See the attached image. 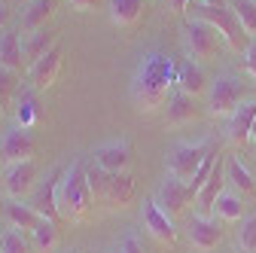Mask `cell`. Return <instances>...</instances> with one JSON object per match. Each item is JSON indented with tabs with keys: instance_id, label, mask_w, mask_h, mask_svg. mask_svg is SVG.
Here are the masks:
<instances>
[{
	"instance_id": "6da1fadb",
	"label": "cell",
	"mask_w": 256,
	"mask_h": 253,
	"mask_svg": "<svg viewBox=\"0 0 256 253\" xmlns=\"http://www.w3.org/2000/svg\"><path fill=\"white\" fill-rule=\"evenodd\" d=\"M177 86V64L174 58L165 55V52H150L140 68L134 74V82H132V98L138 104V110H158L168 98H171V88Z\"/></svg>"
},
{
	"instance_id": "83f0119b",
	"label": "cell",
	"mask_w": 256,
	"mask_h": 253,
	"mask_svg": "<svg viewBox=\"0 0 256 253\" xmlns=\"http://www.w3.org/2000/svg\"><path fill=\"white\" fill-rule=\"evenodd\" d=\"M229 6L238 16L241 28L247 30V37L253 40L256 37V0H229Z\"/></svg>"
},
{
	"instance_id": "7402d4cb",
	"label": "cell",
	"mask_w": 256,
	"mask_h": 253,
	"mask_svg": "<svg viewBox=\"0 0 256 253\" xmlns=\"http://www.w3.org/2000/svg\"><path fill=\"white\" fill-rule=\"evenodd\" d=\"M0 64L16 70V74L24 68V49L18 40V30H4L0 34Z\"/></svg>"
},
{
	"instance_id": "f1b7e54d",
	"label": "cell",
	"mask_w": 256,
	"mask_h": 253,
	"mask_svg": "<svg viewBox=\"0 0 256 253\" xmlns=\"http://www.w3.org/2000/svg\"><path fill=\"white\" fill-rule=\"evenodd\" d=\"M28 250H30V244H28L22 229L12 226V229L0 232V253H28Z\"/></svg>"
},
{
	"instance_id": "e575fe53",
	"label": "cell",
	"mask_w": 256,
	"mask_h": 253,
	"mask_svg": "<svg viewBox=\"0 0 256 253\" xmlns=\"http://www.w3.org/2000/svg\"><path fill=\"white\" fill-rule=\"evenodd\" d=\"M6 22H10V6L0 0V34H4V28H6Z\"/></svg>"
},
{
	"instance_id": "44dd1931",
	"label": "cell",
	"mask_w": 256,
	"mask_h": 253,
	"mask_svg": "<svg viewBox=\"0 0 256 253\" xmlns=\"http://www.w3.org/2000/svg\"><path fill=\"white\" fill-rule=\"evenodd\" d=\"M52 46H58V34H55V30H49V28H40V30H34V34H28V40L22 43V49H24V64L30 68Z\"/></svg>"
},
{
	"instance_id": "cb8c5ba5",
	"label": "cell",
	"mask_w": 256,
	"mask_h": 253,
	"mask_svg": "<svg viewBox=\"0 0 256 253\" xmlns=\"http://www.w3.org/2000/svg\"><path fill=\"white\" fill-rule=\"evenodd\" d=\"M226 183H232L235 192H241V196H253L256 192V183H253L247 165L241 162V156H229L226 159Z\"/></svg>"
},
{
	"instance_id": "4316f807",
	"label": "cell",
	"mask_w": 256,
	"mask_h": 253,
	"mask_svg": "<svg viewBox=\"0 0 256 253\" xmlns=\"http://www.w3.org/2000/svg\"><path fill=\"white\" fill-rule=\"evenodd\" d=\"M144 12V0H110V18L116 24H134Z\"/></svg>"
},
{
	"instance_id": "8d00e7d4",
	"label": "cell",
	"mask_w": 256,
	"mask_h": 253,
	"mask_svg": "<svg viewBox=\"0 0 256 253\" xmlns=\"http://www.w3.org/2000/svg\"><path fill=\"white\" fill-rule=\"evenodd\" d=\"M94 4V0H70V6H76V10H88Z\"/></svg>"
},
{
	"instance_id": "d6a6232c",
	"label": "cell",
	"mask_w": 256,
	"mask_h": 253,
	"mask_svg": "<svg viewBox=\"0 0 256 253\" xmlns=\"http://www.w3.org/2000/svg\"><path fill=\"white\" fill-rule=\"evenodd\" d=\"M119 253H146V250H144V244L134 232H125L122 241H119Z\"/></svg>"
},
{
	"instance_id": "5b68a950",
	"label": "cell",
	"mask_w": 256,
	"mask_h": 253,
	"mask_svg": "<svg viewBox=\"0 0 256 253\" xmlns=\"http://www.w3.org/2000/svg\"><path fill=\"white\" fill-rule=\"evenodd\" d=\"M247 101V82L235 74H222L208 88V110L214 116H232Z\"/></svg>"
},
{
	"instance_id": "74e56055",
	"label": "cell",
	"mask_w": 256,
	"mask_h": 253,
	"mask_svg": "<svg viewBox=\"0 0 256 253\" xmlns=\"http://www.w3.org/2000/svg\"><path fill=\"white\" fill-rule=\"evenodd\" d=\"M202 4H210V6H229V0H202Z\"/></svg>"
},
{
	"instance_id": "d590c367",
	"label": "cell",
	"mask_w": 256,
	"mask_h": 253,
	"mask_svg": "<svg viewBox=\"0 0 256 253\" xmlns=\"http://www.w3.org/2000/svg\"><path fill=\"white\" fill-rule=\"evenodd\" d=\"M171 10H177V12H186V10H189V0H171Z\"/></svg>"
},
{
	"instance_id": "8992f818",
	"label": "cell",
	"mask_w": 256,
	"mask_h": 253,
	"mask_svg": "<svg viewBox=\"0 0 256 253\" xmlns=\"http://www.w3.org/2000/svg\"><path fill=\"white\" fill-rule=\"evenodd\" d=\"M216 146L210 140H198V144H177L174 152L168 156V174L183 180V183H192L196 180V174L202 171L204 159L214 152Z\"/></svg>"
},
{
	"instance_id": "52a82bcc",
	"label": "cell",
	"mask_w": 256,
	"mask_h": 253,
	"mask_svg": "<svg viewBox=\"0 0 256 253\" xmlns=\"http://www.w3.org/2000/svg\"><path fill=\"white\" fill-rule=\"evenodd\" d=\"M183 43H186V52H189L192 61H210V58L220 55L222 37H220V30L210 28L208 22L192 18V22L183 28Z\"/></svg>"
},
{
	"instance_id": "ffe728a7",
	"label": "cell",
	"mask_w": 256,
	"mask_h": 253,
	"mask_svg": "<svg viewBox=\"0 0 256 253\" xmlns=\"http://www.w3.org/2000/svg\"><path fill=\"white\" fill-rule=\"evenodd\" d=\"M40 122V104H37V88H22L16 94V125L22 128H34Z\"/></svg>"
},
{
	"instance_id": "ac0fdd59",
	"label": "cell",
	"mask_w": 256,
	"mask_h": 253,
	"mask_svg": "<svg viewBox=\"0 0 256 253\" xmlns=\"http://www.w3.org/2000/svg\"><path fill=\"white\" fill-rule=\"evenodd\" d=\"M94 165H101L104 171H113V174H125L128 165H132V150H128V144H104L94 150Z\"/></svg>"
},
{
	"instance_id": "d6986e66",
	"label": "cell",
	"mask_w": 256,
	"mask_h": 253,
	"mask_svg": "<svg viewBox=\"0 0 256 253\" xmlns=\"http://www.w3.org/2000/svg\"><path fill=\"white\" fill-rule=\"evenodd\" d=\"M177 88L186 92V94H192V98L208 88V76H204L198 61L189 58V61H180V64H177Z\"/></svg>"
},
{
	"instance_id": "1f68e13d",
	"label": "cell",
	"mask_w": 256,
	"mask_h": 253,
	"mask_svg": "<svg viewBox=\"0 0 256 253\" xmlns=\"http://www.w3.org/2000/svg\"><path fill=\"white\" fill-rule=\"evenodd\" d=\"M238 247L244 253H256V216H247L238 229Z\"/></svg>"
},
{
	"instance_id": "5bb4252c",
	"label": "cell",
	"mask_w": 256,
	"mask_h": 253,
	"mask_svg": "<svg viewBox=\"0 0 256 253\" xmlns=\"http://www.w3.org/2000/svg\"><path fill=\"white\" fill-rule=\"evenodd\" d=\"M222 189H226V159H222V156H216L210 177L204 180V186L198 189V196H196V202H198V208H202V216L214 214V204H216V198H220Z\"/></svg>"
},
{
	"instance_id": "603a6c76",
	"label": "cell",
	"mask_w": 256,
	"mask_h": 253,
	"mask_svg": "<svg viewBox=\"0 0 256 253\" xmlns=\"http://www.w3.org/2000/svg\"><path fill=\"white\" fill-rule=\"evenodd\" d=\"M6 220H10L16 229H22V232H34L43 216L30 208V204H24L22 198H10L6 202Z\"/></svg>"
},
{
	"instance_id": "4dcf8cb0",
	"label": "cell",
	"mask_w": 256,
	"mask_h": 253,
	"mask_svg": "<svg viewBox=\"0 0 256 253\" xmlns=\"http://www.w3.org/2000/svg\"><path fill=\"white\" fill-rule=\"evenodd\" d=\"M16 94H18V74L0 64V101H4V107L16 101Z\"/></svg>"
},
{
	"instance_id": "7c38bea8",
	"label": "cell",
	"mask_w": 256,
	"mask_h": 253,
	"mask_svg": "<svg viewBox=\"0 0 256 253\" xmlns=\"http://www.w3.org/2000/svg\"><path fill=\"white\" fill-rule=\"evenodd\" d=\"M58 74H61V46H52L43 58H37L28 68V82H30V88L43 92L58 82Z\"/></svg>"
},
{
	"instance_id": "ba28073f",
	"label": "cell",
	"mask_w": 256,
	"mask_h": 253,
	"mask_svg": "<svg viewBox=\"0 0 256 253\" xmlns=\"http://www.w3.org/2000/svg\"><path fill=\"white\" fill-rule=\"evenodd\" d=\"M196 198V189H192V183H183V180H177V177H165L162 180V186L156 189V204L162 208L168 216H177V214H183L186 210V204Z\"/></svg>"
},
{
	"instance_id": "3957f363",
	"label": "cell",
	"mask_w": 256,
	"mask_h": 253,
	"mask_svg": "<svg viewBox=\"0 0 256 253\" xmlns=\"http://www.w3.org/2000/svg\"><path fill=\"white\" fill-rule=\"evenodd\" d=\"M86 177H88V189H92V196L110 204V208H125V204H132L134 198V180L132 174H113V171H104L101 165H86Z\"/></svg>"
},
{
	"instance_id": "d4e9b609",
	"label": "cell",
	"mask_w": 256,
	"mask_h": 253,
	"mask_svg": "<svg viewBox=\"0 0 256 253\" xmlns=\"http://www.w3.org/2000/svg\"><path fill=\"white\" fill-rule=\"evenodd\" d=\"M189 119H196V98L174 88L171 98H168V122L180 125V122H189Z\"/></svg>"
},
{
	"instance_id": "836d02e7",
	"label": "cell",
	"mask_w": 256,
	"mask_h": 253,
	"mask_svg": "<svg viewBox=\"0 0 256 253\" xmlns=\"http://www.w3.org/2000/svg\"><path fill=\"white\" fill-rule=\"evenodd\" d=\"M244 68H247V74H250L253 82H256V37H253L250 46L244 49Z\"/></svg>"
},
{
	"instance_id": "8fae6325",
	"label": "cell",
	"mask_w": 256,
	"mask_h": 253,
	"mask_svg": "<svg viewBox=\"0 0 256 253\" xmlns=\"http://www.w3.org/2000/svg\"><path fill=\"white\" fill-rule=\"evenodd\" d=\"M34 186H37V165L30 159L4 168V189L10 198H24L28 192H34Z\"/></svg>"
},
{
	"instance_id": "9c48e42d",
	"label": "cell",
	"mask_w": 256,
	"mask_h": 253,
	"mask_svg": "<svg viewBox=\"0 0 256 253\" xmlns=\"http://www.w3.org/2000/svg\"><path fill=\"white\" fill-rule=\"evenodd\" d=\"M61 177H64V168L55 165L46 174V180H40L34 186V192H30V202L28 204L34 208L40 216H46V220H55L58 216V183H61Z\"/></svg>"
},
{
	"instance_id": "f546056e",
	"label": "cell",
	"mask_w": 256,
	"mask_h": 253,
	"mask_svg": "<svg viewBox=\"0 0 256 253\" xmlns=\"http://www.w3.org/2000/svg\"><path fill=\"white\" fill-rule=\"evenodd\" d=\"M30 235H34V244H37L40 250H52V247L58 244V226H55V220H46V216H43Z\"/></svg>"
},
{
	"instance_id": "7a4b0ae2",
	"label": "cell",
	"mask_w": 256,
	"mask_h": 253,
	"mask_svg": "<svg viewBox=\"0 0 256 253\" xmlns=\"http://www.w3.org/2000/svg\"><path fill=\"white\" fill-rule=\"evenodd\" d=\"M94 196L88 189V177H86V162H74L70 168H64V177L58 183V216L64 220H80L88 214Z\"/></svg>"
},
{
	"instance_id": "484cf974",
	"label": "cell",
	"mask_w": 256,
	"mask_h": 253,
	"mask_svg": "<svg viewBox=\"0 0 256 253\" xmlns=\"http://www.w3.org/2000/svg\"><path fill=\"white\" fill-rule=\"evenodd\" d=\"M214 214L222 216V220H229V223H235V220H241L244 214V196L241 192H232V189H222L216 204H214Z\"/></svg>"
},
{
	"instance_id": "ab89813d",
	"label": "cell",
	"mask_w": 256,
	"mask_h": 253,
	"mask_svg": "<svg viewBox=\"0 0 256 253\" xmlns=\"http://www.w3.org/2000/svg\"><path fill=\"white\" fill-rule=\"evenodd\" d=\"M64 253H80V250H64Z\"/></svg>"
},
{
	"instance_id": "e0dca14e",
	"label": "cell",
	"mask_w": 256,
	"mask_h": 253,
	"mask_svg": "<svg viewBox=\"0 0 256 253\" xmlns=\"http://www.w3.org/2000/svg\"><path fill=\"white\" fill-rule=\"evenodd\" d=\"M189 241H192V247H196V250H214L222 241V232L216 226V220L202 216V214L192 216L189 220Z\"/></svg>"
},
{
	"instance_id": "30bf717a",
	"label": "cell",
	"mask_w": 256,
	"mask_h": 253,
	"mask_svg": "<svg viewBox=\"0 0 256 253\" xmlns=\"http://www.w3.org/2000/svg\"><path fill=\"white\" fill-rule=\"evenodd\" d=\"M34 156V138L22 125H12L10 132L0 134V165H16V162H28Z\"/></svg>"
},
{
	"instance_id": "9a60e30c",
	"label": "cell",
	"mask_w": 256,
	"mask_h": 253,
	"mask_svg": "<svg viewBox=\"0 0 256 253\" xmlns=\"http://www.w3.org/2000/svg\"><path fill=\"white\" fill-rule=\"evenodd\" d=\"M52 12H55V0H24L18 16V34H34V30L46 28Z\"/></svg>"
},
{
	"instance_id": "4fadbf2b",
	"label": "cell",
	"mask_w": 256,
	"mask_h": 253,
	"mask_svg": "<svg viewBox=\"0 0 256 253\" xmlns=\"http://www.w3.org/2000/svg\"><path fill=\"white\" fill-rule=\"evenodd\" d=\"M140 220H144V229H146L156 241H162V244H174V241H177V229H174V223H171V216L158 208L156 202H144Z\"/></svg>"
},
{
	"instance_id": "2e32d148",
	"label": "cell",
	"mask_w": 256,
	"mask_h": 253,
	"mask_svg": "<svg viewBox=\"0 0 256 253\" xmlns=\"http://www.w3.org/2000/svg\"><path fill=\"white\" fill-rule=\"evenodd\" d=\"M253 122H256V98H253V101H244V104L229 116L226 138H229L232 144H247V140H250V132H253Z\"/></svg>"
},
{
	"instance_id": "f35d334b",
	"label": "cell",
	"mask_w": 256,
	"mask_h": 253,
	"mask_svg": "<svg viewBox=\"0 0 256 253\" xmlns=\"http://www.w3.org/2000/svg\"><path fill=\"white\" fill-rule=\"evenodd\" d=\"M250 140L256 144V122H253V132H250Z\"/></svg>"
},
{
	"instance_id": "60d3db41",
	"label": "cell",
	"mask_w": 256,
	"mask_h": 253,
	"mask_svg": "<svg viewBox=\"0 0 256 253\" xmlns=\"http://www.w3.org/2000/svg\"><path fill=\"white\" fill-rule=\"evenodd\" d=\"M0 110H4V101H0Z\"/></svg>"
},
{
	"instance_id": "277c9868",
	"label": "cell",
	"mask_w": 256,
	"mask_h": 253,
	"mask_svg": "<svg viewBox=\"0 0 256 253\" xmlns=\"http://www.w3.org/2000/svg\"><path fill=\"white\" fill-rule=\"evenodd\" d=\"M189 12H192V18H202V22H208L210 28H216L220 37L226 40V46H229L232 52H244V49L250 46V37H247V30L241 28L238 16L232 12V6H210V4L196 0V4L189 6Z\"/></svg>"
}]
</instances>
